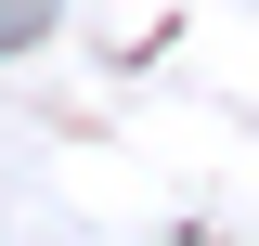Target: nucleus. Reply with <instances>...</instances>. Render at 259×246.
<instances>
[{"label":"nucleus","instance_id":"1","mask_svg":"<svg viewBox=\"0 0 259 246\" xmlns=\"http://www.w3.org/2000/svg\"><path fill=\"white\" fill-rule=\"evenodd\" d=\"M39 26H52V0H0V52H26Z\"/></svg>","mask_w":259,"mask_h":246}]
</instances>
